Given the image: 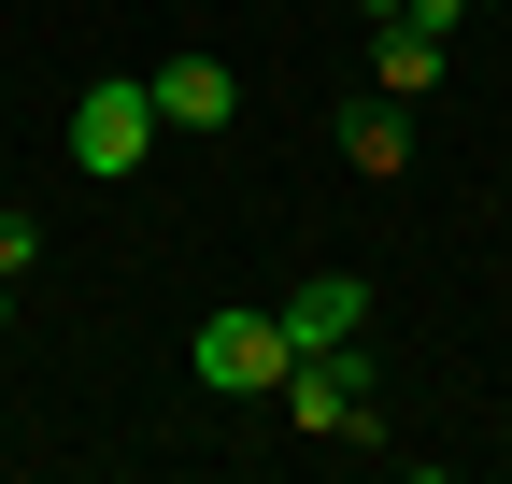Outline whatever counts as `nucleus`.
I'll use <instances>...</instances> for the list:
<instances>
[{
    "instance_id": "1a4fd4ad",
    "label": "nucleus",
    "mask_w": 512,
    "mask_h": 484,
    "mask_svg": "<svg viewBox=\"0 0 512 484\" xmlns=\"http://www.w3.org/2000/svg\"><path fill=\"white\" fill-rule=\"evenodd\" d=\"M0 328H15V285H0Z\"/></svg>"
},
{
    "instance_id": "7ed1b4c3",
    "label": "nucleus",
    "mask_w": 512,
    "mask_h": 484,
    "mask_svg": "<svg viewBox=\"0 0 512 484\" xmlns=\"http://www.w3.org/2000/svg\"><path fill=\"white\" fill-rule=\"evenodd\" d=\"M285 428H313V442H356L370 428V356L356 342H313L299 371H285Z\"/></svg>"
},
{
    "instance_id": "6e6552de",
    "label": "nucleus",
    "mask_w": 512,
    "mask_h": 484,
    "mask_svg": "<svg viewBox=\"0 0 512 484\" xmlns=\"http://www.w3.org/2000/svg\"><path fill=\"white\" fill-rule=\"evenodd\" d=\"M29 271H43V228H29V214H0V285H29Z\"/></svg>"
},
{
    "instance_id": "39448f33",
    "label": "nucleus",
    "mask_w": 512,
    "mask_h": 484,
    "mask_svg": "<svg viewBox=\"0 0 512 484\" xmlns=\"http://www.w3.org/2000/svg\"><path fill=\"white\" fill-rule=\"evenodd\" d=\"M285 342L313 356V342H370V271H313L299 299H285Z\"/></svg>"
},
{
    "instance_id": "423d86ee",
    "label": "nucleus",
    "mask_w": 512,
    "mask_h": 484,
    "mask_svg": "<svg viewBox=\"0 0 512 484\" xmlns=\"http://www.w3.org/2000/svg\"><path fill=\"white\" fill-rule=\"evenodd\" d=\"M143 86H157V129H228V114H242L228 57H171V72H143Z\"/></svg>"
},
{
    "instance_id": "f03ea898",
    "label": "nucleus",
    "mask_w": 512,
    "mask_h": 484,
    "mask_svg": "<svg viewBox=\"0 0 512 484\" xmlns=\"http://www.w3.org/2000/svg\"><path fill=\"white\" fill-rule=\"evenodd\" d=\"M143 143H157V86H143V72H100V86L72 100V171H86V186H128Z\"/></svg>"
},
{
    "instance_id": "f257e3e1",
    "label": "nucleus",
    "mask_w": 512,
    "mask_h": 484,
    "mask_svg": "<svg viewBox=\"0 0 512 484\" xmlns=\"http://www.w3.org/2000/svg\"><path fill=\"white\" fill-rule=\"evenodd\" d=\"M185 371H200L214 399H285L299 342H285V314H200V342H185Z\"/></svg>"
},
{
    "instance_id": "9d476101",
    "label": "nucleus",
    "mask_w": 512,
    "mask_h": 484,
    "mask_svg": "<svg viewBox=\"0 0 512 484\" xmlns=\"http://www.w3.org/2000/svg\"><path fill=\"white\" fill-rule=\"evenodd\" d=\"M470 15H498V0H470Z\"/></svg>"
},
{
    "instance_id": "0eeeda50",
    "label": "nucleus",
    "mask_w": 512,
    "mask_h": 484,
    "mask_svg": "<svg viewBox=\"0 0 512 484\" xmlns=\"http://www.w3.org/2000/svg\"><path fill=\"white\" fill-rule=\"evenodd\" d=\"M342 157L370 171V186H384V171H413V114H399V100H342Z\"/></svg>"
},
{
    "instance_id": "20e7f679",
    "label": "nucleus",
    "mask_w": 512,
    "mask_h": 484,
    "mask_svg": "<svg viewBox=\"0 0 512 484\" xmlns=\"http://www.w3.org/2000/svg\"><path fill=\"white\" fill-rule=\"evenodd\" d=\"M441 57H456V29L384 15V29H370V86H384V100H427V86H441Z\"/></svg>"
}]
</instances>
